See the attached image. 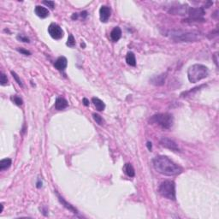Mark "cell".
Returning a JSON list of instances; mask_svg holds the SVG:
<instances>
[{
    "mask_svg": "<svg viewBox=\"0 0 219 219\" xmlns=\"http://www.w3.org/2000/svg\"><path fill=\"white\" fill-rule=\"evenodd\" d=\"M152 164L158 173L166 176H177L182 172V168L166 156H157L152 159Z\"/></svg>",
    "mask_w": 219,
    "mask_h": 219,
    "instance_id": "obj_1",
    "label": "cell"
},
{
    "mask_svg": "<svg viewBox=\"0 0 219 219\" xmlns=\"http://www.w3.org/2000/svg\"><path fill=\"white\" fill-rule=\"evenodd\" d=\"M165 35L176 42H196L202 38L201 33L198 31L184 30H169L165 33Z\"/></svg>",
    "mask_w": 219,
    "mask_h": 219,
    "instance_id": "obj_2",
    "label": "cell"
},
{
    "mask_svg": "<svg viewBox=\"0 0 219 219\" xmlns=\"http://www.w3.org/2000/svg\"><path fill=\"white\" fill-rule=\"evenodd\" d=\"M208 68L203 64H196L190 66L187 69V78L191 83H196L208 76Z\"/></svg>",
    "mask_w": 219,
    "mask_h": 219,
    "instance_id": "obj_3",
    "label": "cell"
},
{
    "mask_svg": "<svg viewBox=\"0 0 219 219\" xmlns=\"http://www.w3.org/2000/svg\"><path fill=\"white\" fill-rule=\"evenodd\" d=\"M149 123L157 124L164 129H169L173 126L174 117L172 115L169 113H158L151 116Z\"/></svg>",
    "mask_w": 219,
    "mask_h": 219,
    "instance_id": "obj_4",
    "label": "cell"
},
{
    "mask_svg": "<svg viewBox=\"0 0 219 219\" xmlns=\"http://www.w3.org/2000/svg\"><path fill=\"white\" fill-rule=\"evenodd\" d=\"M158 193L168 200H176V184L173 181H164L160 184Z\"/></svg>",
    "mask_w": 219,
    "mask_h": 219,
    "instance_id": "obj_5",
    "label": "cell"
},
{
    "mask_svg": "<svg viewBox=\"0 0 219 219\" xmlns=\"http://www.w3.org/2000/svg\"><path fill=\"white\" fill-rule=\"evenodd\" d=\"M187 14L190 16V20H194L196 22H200V20L204 22L205 20L202 18L203 16L205 15V12L203 8H193V7H190L188 8V10H187Z\"/></svg>",
    "mask_w": 219,
    "mask_h": 219,
    "instance_id": "obj_6",
    "label": "cell"
},
{
    "mask_svg": "<svg viewBox=\"0 0 219 219\" xmlns=\"http://www.w3.org/2000/svg\"><path fill=\"white\" fill-rule=\"evenodd\" d=\"M48 33L54 40H60L64 36V31L62 30L61 27L56 23H50L48 27Z\"/></svg>",
    "mask_w": 219,
    "mask_h": 219,
    "instance_id": "obj_7",
    "label": "cell"
},
{
    "mask_svg": "<svg viewBox=\"0 0 219 219\" xmlns=\"http://www.w3.org/2000/svg\"><path fill=\"white\" fill-rule=\"evenodd\" d=\"M159 143L161 146L167 148V149H169V150L173 151H180V149L178 147L177 144L173 140H171V139L166 138V137H163L160 140Z\"/></svg>",
    "mask_w": 219,
    "mask_h": 219,
    "instance_id": "obj_8",
    "label": "cell"
},
{
    "mask_svg": "<svg viewBox=\"0 0 219 219\" xmlns=\"http://www.w3.org/2000/svg\"><path fill=\"white\" fill-rule=\"evenodd\" d=\"M188 6L187 5H177V6H172L169 9V13L171 15H180L184 16L187 13Z\"/></svg>",
    "mask_w": 219,
    "mask_h": 219,
    "instance_id": "obj_9",
    "label": "cell"
},
{
    "mask_svg": "<svg viewBox=\"0 0 219 219\" xmlns=\"http://www.w3.org/2000/svg\"><path fill=\"white\" fill-rule=\"evenodd\" d=\"M111 10L109 7L107 6H102L99 9V16H100V21L102 23H106L109 20L110 16Z\"/></svg>",
    "mask_w": 219,
    "mask_h": 219,
    "instance_id": "obj_10",
    "label": "cell"
},
{
    "mask_svg": "<svg viewBox=\"0 0 219 219\" xmlns=\"http://www.w3.org/2000/svg\"><path fill=\"white\" fill-rule=\"evenodd\" d=\"M67 65H68V60H67V58L65 57H58L54 64L55 68L60 70V71L64 70L66 68V67H67Z\"/></svg>",
    "mask_w": 219,
    "mask_h": 219,
    "instance_id": "obj_11",
    "label": "cell"
},
{
    "mask_svg": "<svg viewBox=\"0 0 219 219\" xmlns=\"http://www.w3.org/2000/svg\"><path fill=\"white\" fill-rule=\"evenodd\" d=\"M166 74H161L159 75H155L150 80V83L155 85V86H162L164 85L165 79H166Z\"/></svg>",
    "mask_w": 219,
    "mask_h": 219,
    "instance_id": "obj_12",
    "label": "cell"
},
{
    "mask_svg": "<svg viewBox=\"0 0 219 219\" xmlns=\"http://www.w3.org/2000/svg\"><path fill=\"white\" fill-rule=\"evenodd\" d=\"M55 192H56V194H57V198H58V200L60 201V203H61L62 205H64V206L65 207V208H66V209H68V210L72 211V212H73V213H75V214H77V213H78L77 210H76V209H75V208L74 207L73 205H71L70 204H69V203H68L67 201L64 200L63 197L60 195V194L58 193H57V191H55Z\"/></svg>",
    "mask_w": 219,
    "mask_h": 219,
    "instance_id": "obj_13",
    "label": "cell"
},
{
    "mask_svg": "<svg viewBox=\"0 0 219 219\" xmlns=\"http://www.w3.org/2000/svg\"><path fill=\"white\" fill-rule=\"evenodd\" d=\"M67 107H68V101L66 100L65 99L62 98V97H59V98H57L56 99V102H55V108H56V109L62 110V109H64Z\"/></svg>",
    "mask_w": 219,
    "mask_h": 219,
    "instance_id": "obj_14",
    "label": "cell"
},
{
    "mask_svg": "<svg viewBox=\"0 0 219 219\" xmlns=\"http://www.w3.org/2000/svg\"><path fill=\"white\" fill-rule=\"evenodd\" d=\"M34 11H35V14H36L37 16L39 17H40V18H46L49 16V10L46 8H45V7H42V6H40V5H38V6L35 7Z\"/></svg>",
    "mask_w": 219,
    "mask_h": 219,
    "instance_id": "obj_15",
    "label": "cell"
},
{
    "mask_svg": "<svg viewBox=\"0 0 219 219\" xmlns=\"http://www.w3.org/2000/svg\"><path fill=\"white\" fill-rule=\"evenodd\" d=\"M122 37V30L121 28L119 27H116L112 29V31L110 32V38L111 40L114 41V42H116L118 41Z\"/></svg>",
    "mask_w": 219,
    "mask_h": 219,
    "instance_id": "obj_16",
    "label": "cell"
},
{
    "mask_svg": "<svg viewBox=\"0 0 219 219\" xmlns=\"http://www.w3.org/2000/svg\"><path fill=\"white\" fill-rule=\"evenodd\" d=\"M92 102L93 103V105L95 106V108L97 110L99 111H103L105 108V103L103 101L99 99V98H92Z\"/></svg>",
    "mask_w": 219,
    "mask_h": 219,
    "instance_id": "obj_17",
    "label": "cell"
},
{
    "mask_svg": "<svg viewBox=\"0 0 219 219\" xmlns=\"http://www.w3.org/2000/svg\"><path fill=\"white\" fill-rule=\"evenodd\" d=\"M126 62L129 66H135L136 65L135 56L133 52H128V54L126 56Z\"/></svg>",
    "mask_w": 219,
    "mask_h": 219,
    "instance_id": "obj_18",
    "label": "cell"
},
{
    "mask_svg": "<svg viewBox=\"0 0 219 219\" xmlns=\"http://www.w3.org/2000/svg\"><path fill=\"white\" fill-rule=\"evenodd\" d=\"M124 171L129 177H134V175H135L134 169V167L131 164H126L124 165Z\"/></svg>",
    "mask_w": 219,
    "mask_h": 219,
    "instance_id": "obj_19",
    "label": "cell"
},
{
    "mask_svg": "<svg viewBox=\"0 0 219 219\" xmlns=\"http://www.w3.org/2000/svg\"><path fill=\"white\" fill-rule=\"evenodd\" d=\"M12 160L10 158H5L0 161V170H5V169H9L11 165Z\"/></svg>",
    "mask_w": 219,
    "mask_h": 219,
    "instance_id": "obj_20",
    "label": "cell"
},
{
    "mask_svg": "<svg viewBox=\"0 0 219 219\" xmlns=\"http://www.w3.org/2000/svg\"><path fill=\"white\" fill-rule=\"evenodd\" d=\"M92 117H93L94 121H95L96 123H98L99 125L102 126V125H104V124H105V120L102 118V117H101L100 116H99V114L93 113V114H92Z\"/></svg>",
    "mask_w": 219,
    "mask_h": 219,
    "instance_id": "obj_21",
    "label": "cell"
},
{
    "mask_svg": "<svg viewBox=\"0 0 219 219\" xmlns=\"http://www.w3.org/2000/svg\"><path fill=\"white\" fill-rule=\"evenodd\" d=\"M10 99L13 101L14 104H16V105H18V106H21V105H23V100L22 99H21V98H20V97H18V96H16V95L12 96V97L10 98Z\"/></svg>",
    "mask_w": 219,
    "mask_h": 219,
    "instance_id": "obj_22",
    "label": "cell"
},
{
    "mask_svg": "<svg viewBox=\"0 0 219 219\" xmlns=\"http://www.w3.org/2000/svg\"><path fill=\"white\" fill-rule=\"evenodd\" d=\"M75 45V40L72 34H69L68 38V41H67V46L69 47H74Z\"/></svg>",
    "mask_w": 219,
    "mask_h": 219,
    "instance_id": "obj_23",
    "label": "cell"
},
{
    "mask_svg": "<svg viewBox=\"0 0 219 219\" xmlns=\"http://www.w3.org/2000/svg\"><path fill=\"white\" fill-rule=\"evenodd\" d=\"M11 75H12V76H13V78L15 79V81L17 82V84H18L19 86H21V87H23V82H22L21 79H20V77L18 76V75L16 73V72H14V71H11Z\"/></svg>",
    "mask_w": 219,
    "mask_h": 219,
    "instance_id": "obj_24",
    "label": "cell"
},
{
    "mask_svg": "<svg viewBox=\"0 0 219 219\" xmlns=\"http://www.w3.org/2000/svg\"><path fill=\"white\" fill-rule=\"evenodd\" d=\"M7 83H8L7 76L5 75V74L1 73V75H0V84H1L2 86H5Z\"/></svg>",
    "mask_w": 219,
    "mask_h": 219,
    "instance_id": "obj_25",
    "label": "cell"
},
{
    "mask_svg": "<svg viewBox=\"0 0 219 219\" xmlns=\"http://www.w3.org/2000/svg\"><path fill=\"white\" fill-rule=\"evenodd\" d=\"M16 38H17L18 40L23 41V42H25V43H29V42H30V40H29L27 36H24L23 34H19V35H17Z\"/></svg>",
    "mask_w": 219,
    "mask_h": 219,
    "instance_id": "obj_26",
    "label": "cell"
},
{
    "mask_svg": "<svg viewBox=\"0 0 219 219\" xmlns=\"http://www.w3.org/2000/svg\"><path fill=\"white\" fill-rule=\"evenodd\" d=\"M43 4L46 5V6H48V7H50V9H54L55 3L53 1H44Z\"/></svg>",
    "mask_w": 219,
    "mask_h": 219,
    "instance_id": "obj_27",
    "label": "cell"
},
{
    "mask_svg": "<svg viewBox=\"0 0 219 219\" xmlns=\"http://www.w3.org/2000/svg\"><path fill=\"white\" fill-rule=\"evenodd\" d=\"M17 50H18L20 53H22V54L23 55H26V56H30V55H31V52H30L29 50H25V49H20V48H18Z\"/></svg>",
    "mask_w": 219,
    "mask_h": 219,
    "instance_id": "obj_28",
    "label": "cell"
},
{
    "mask_svg": "<svg viewBox=\"0 0 219 219\" xmlns=\"http://www.w3.org/2000/svg\"><path fill=\"white\" fill-rule=\"evenodd\" d=\"M87 15H88V14H87V11H82V12H81V15H80V16H81L83 19H85L87 18Z\"/></svg>",
    "mask_w": 219,
    "mask_h": 219,
    "instance_id": "obj_29",
    "label": "cell"
},
{
    "mask_svg": "<svg viewBox=\"0 0 219 219\" xmlns=\"http://www.w3.org/2000/svg\"><path fill=\"white\" fill-rule=\"evenodd\" d=\"M42 184H43V183H42V181H41L40 179H39L36 183V187H38V188H40V187H42Z\"/></svg>",
    "mask_w": 219,
    "mask_h": 219,
    "instance_id": "obj_30",
    "label": "cell"
},
{
    "mask_svg": "<svg viewBox=\"0 0 219 219\" xmlns=\"http://www.w3.org/2000/svg\"><path fill=\"white\" fill-rule=\"evenodd\" d=\"M146 146H147L148 150L151 151V149H152V145H151V143L150 141H148L146 143Z\"/></svg>",
    "mask_w": 219,
    "mask_h": 219,
    "instance_id": "obj_31",
    "label": "cell"
},
{
    "mask_svg": "<svg viewBox=\"0 0 219 219\" xmlns=\"http://www.w3.org/2000/svg\"><path fill=\"white\" fill-rule=\"evenodd\" d=\"M83 105L85 106H88L89 105V101L87 99H83Z\"/></svg>",
    "mask_w": 219,
    "mask_h": 219,
    "instance_id": "obj_32",
    "label": "cell"
},
{
    "mask_svg": "<svg viewBox=\"0 0 219 219\" xmlns=\"http://www.w3.org/2000/svg\"><path fill=\"white\" fill-rule=\"evenodd\" d=\"M78 18V13H74L72 16V19L73 20H76Z\"/></svg>",
    "mask_w": 219,
    "mask_h": 219,
    "instance_id": "obj_33",
    "label": "cell"
},
{
    "mask_svg": "<svg viewBox=\"0 0 219 219\" xmlns=\"http://www.w3.org/2000/svg\"><path fill=\"white\" fill-rule=\"evenodd\" d=\"M217 54L216 53V54H215L214 60H215V63H216V64H217Z\"/></svg>",
    "mask_w": 219,
    "mask_h": 219,
    "instance_id": "obj_34",
    "label": "cell"
},
{
    "mask_svg": "<svg viewBox=\"0 0 219 219\" xmlns=\"http://www.w3.org/2000/svg\"><path fill=\"white\" fill-rule=\"evenodd\" d=\"M81 46H82V47H85V44H82V45H81Z\"/></svg>",
    "mask_w": 219,
    "mask_h": 219,
    "instance_id": "obj_35",
    "label": "cell"
}]
</instances>
